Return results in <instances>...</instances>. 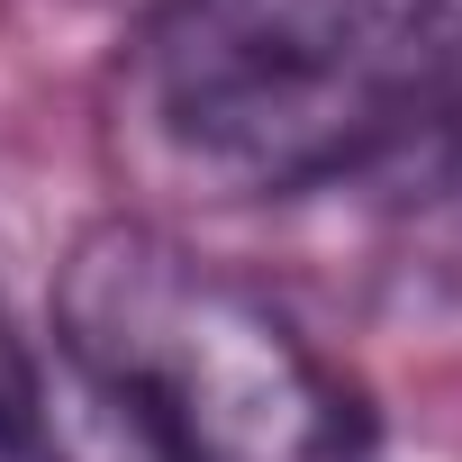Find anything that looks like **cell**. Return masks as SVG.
Returning a JSON list of instances; mask_svg holds the SVG:
<instances>
[{"label":"cell","instance_id":"obj_3","mask_svg":"<svg viewBox=\"0 0 462 462\" xmlns=\"http://www.w3.org/2000/svg\"><path fill=\"white\" fill-rule=\"evenodd\" d=\"M363 190H381L399 245H408L426 273L462 282V73H453V91L363 172Z\"/></svg>","mask_w":462,"mask_h":462},{"label":"cell","instance_id":"obj_1","mask_svg":"<svg viewBox=\"0 0 462 462\" xmlns=\"http://www.w3.org/2000/svg\"><path fill=\"white\" fill-rule=\"evenodd\" d=\"M462 73V0H154L118 118L199 199L363 181Z\"/></svg>","mask_w":462,"mask_h":462},{"label":"cell","instance_id":"obj_2","mask_svg":"<svg viewBox=\"0 0 462 462\" xmlns=\"http://www.w3.org/2000/svg\"><path fill=\"white\" fill-rule=\"evenodd\" d=\"M55 363L136 462H381L354 372L236 263L100 217L55 273Z\"/></svg>","mask_w":462,"mask_h":462},{"label":"cell","instance_id":"obj_5","mask_svg":"<svg viewBox=\"0 0 462 462\" xmlns=\"http://www.w3.org/2000/svg\"><path fill=\"white\" fill-rule=\"evenodd\" d=\"M109 10H136V19H145V10H154V0H109Z\"/></svg>","mask_w":462,"mask_h":462},{"label":"cell","instance_id":"obj_4","mask_svg":"<svg viewBox=\"0 0 462 462\" xmlns=\"http://www.w3.org/2000/svg\"><path fill=\"white\" fill-rule=\"evenodd\" d=\"M0 462H73L64 417H55V399H46V372H37V354L10 336V318H0Z\"/></svg>","mask_w":462,"mask_h":462}]
</instances>
